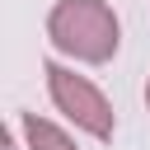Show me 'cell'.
Listing matches in <instances>:
<instances>
[{"label": "cell", "mask_w": 150, "mask_h": 150, "mask_svg": "<svg viewBox=\"0 0 150 150\" xmlns=\"http://www.w3.org/2000/svg\"><path fill=\"white\" fill-rule=\"evenodd\" d=\"M47 38L56 52H66L84 66H103L117 56L122 23L108 0H56L47 14Z\"/></svg>", "instance_id": "1"}, {"label": "cell", "mask_w": 150, "mask_h": 150, "mask_svg": "<svg viewBox=\"0 0 150 150\" xmlns=\"http://www.w3.org/2000/svg\"><path fill=\"white\" fill-rule=\"evenodd\" d=\"M42 75H47V94H52V103H56L80 131H89L94 141H108V136L117 131L112 103L103 98V89H98L89 75H75V70L61 66V61H42Z\"/></svg>", "instance_id": "2"}, {"label": "cell", "mask_w": 150, "mask_h": 150, "mask_svg": "<svg viewBox=\"0 0 150 150\" xmlns=\"http://www.w3.org/2000/svg\"><path fill=\"white\" fill-rule=\"evenodd\" d=\"M23 141H28V150H80L75 141H70V131H61L56 122H47V117H38V112H23Z\"/></svg>", "instance_id": "3"}, {"label": "cell", "mask_w": 150, "mask_h": 150, "mask_svg": "<svg viewBox=\"0 0 150 150\" xmlns=\"http://www.w3.org/2000/svg\"><path fill=\"white\" fill-rule=\"evenodd\" d=\"M145 103H150V84H145Z\"/></svg>", "instance_id": "4"}]
</instances>
